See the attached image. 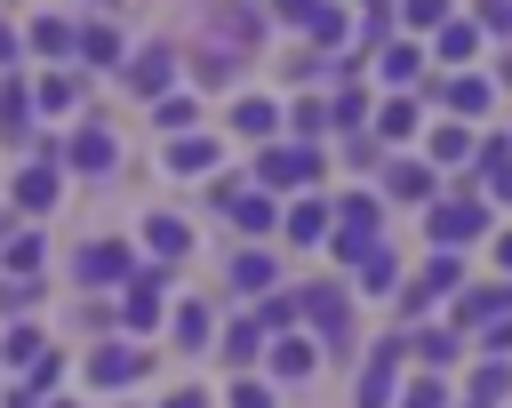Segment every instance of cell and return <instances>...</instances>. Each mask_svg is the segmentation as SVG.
<instances>
[{
	"label": "cell",
	"instance_id": "obj_1",
	"mask_svg": "<svg viewBox=\"0 0 512 408\" xmlns=\"http://www.w3.org/2000/svg\"><path fill=\"white\" fill-rule=\"evenodd\" d=\"M336 216H344V224H336V248H344V256H376V200L360 192V200H344Z\"/></svg>",
	"mask_w": 512,
	"mask_h": 408
},
{
	"label": "cell",
	"instance_id": "obj_2",
	"mask_svg": "<svg viewBox=\"0 0 512 408\" xmlns=\"http://www.w3.org/2000/svg\"><path fill=\"white\" fill-rule=\"evenodd\" d=\"M456 280H464V264H456V256H448V248H440V256H432V264H424V272H416V280H408V288H400V304H408V312H416V304H432V296H448V288H456Z\"/></svg>",
	"mask_w": 512,
	"mask_h": 408
},
{
	"label": "cell",
	"instance_id": "obj_3",
	"mask_svg": "<svg viewBox=\"0 0 512 408\" xmlns=\"http://www.w3.org/2000/svg\"><path fill=\"white\" fill-rule=\"evenodd\" d=\"M424 224H432V240H440V248H456V240H472L488 216H480V200H448V208H432Z\"/></svg>",
	"mask_w": 512,
	"mask_h": 408
},
{
	"label": "cell",
	"instance_id": "obj_4",
	"mask_svg": "<svg viewBox=\"0 0 512 408\" xmlns=\"http://www.w3.org/2000/svg\"><path fill=\"white\" fill-rule=\"evenodd\" d=\"M312 168H320V160H312L304 144H280V152H264V160H256V176H264V184H304Z\"/></svg>",
	"mask_w": 512,
	"mask_h": 408
},
{
	"label": "cell",
	"instance_id": "obj_5",
	"mask_svg": "<svg viewBox=\"0 0 512 408\" xmlns=\"http://www.w3.org/2000/svg\"><path fill=\"white\" fill-rule=\"evenodd\" d=\"M392 368H400V344H384V352L368 360V376H360V408H384V400H392Z\"/></svg>",
	"mask_w": 512,
	"mask_h": 408
},
{
	"label": "cell",
	"instance_id": "obj_6",
	"mask_svg": "<svg viewBox=\"0 0 512 408\" xmlns=\"http://www.w3.org/2000/svg\"><path fill=\"white\" fill-rule=\"evenodd\" d=\"M440 96H448V112H488V96H496V88H488L480 72H456V80H448Z\"/></svg>",
	"mask_w": 512,
	"mask_h": 408
},
{
	"label": "cell",
	"instance_id": "obj_7",
	"mask_svg": "<svg viewBox=\"0 0 512 408\" xmlns=\"http://www.w3.org/2000/svg\"><path fill=\"white\" fill-rule=\"evenodd\" d=\"M312 320H320L328 344H344V296H336V288H312Z\"/></svg>",
	"mask_w": 512,
	"mask_h": 408
},
{
	"label": "cell",
	"instance_id": "obj_8",
	"mask_svg": "<svg viewBox=\"0 0 512 408\" xmlns=\"http://www.w3.org/2000/svg\"><path fill=\"white\" fill-rule=\"evenodd\" d=\"M320 232H328V208L320 200H296L288 208V240H320Z\"/></svg>",
	"mask_w": 512,
	"mask_h": 408
},
{
	"label": "cell",
	"instance_id": "obj_9",
	"mask_svg": "<svg viewBox=\"0 0 512 408\" xmlns=\"http://www.w3.org/2000/svg\"><path fill=\"white\" fill-rule=\"evenodd\" d=\"M120 272H128L120 248H80V280H120Z\"/></svg>",
	"mask_w": 512,
	"mask_h": 408
},
{
	"label": "cell",
	"instance_id": "obj_10",
	"mask_svg": "<svg viewBox=\"0 0 512 408\" xmlns=\"http://www.w3.org/2000/svg\"><path fill=\"white\" fill-rule=\"evenodd\" d=\"M208 160H216V144H208V136H184V144L168 152V168H176V176H192V168H208Z\"/></svg>",
	"mask_w": 512,
	"mask_h": 408
},
{
	"label": "cell",
	"instance_id": "obj_11",
	"mask_svg": "<svg viewBox=\"0 0 512 408\" xmlns=\"http://www.w3.org/2000/svg\"><path fill=\"white\" fill-rule=\"evenodd\" d=\"M168 64H176L168 48H144V56H136V88H168Z\"/></svg>",
	"mask_w": 512,
	"mask_h": 408
},
{
	"label": "cell",
	"instance_id": "obj_12",
	"mask_svg": "<svg viewBox=\"0 0 512 408\" xmlns=\"http://www.w3.org/2000/svg\"><path fill=\"white\" fill-rule=\"evenodd\" d=\"M72 160H80V168H112V136H104V128H88V136L72 144Z\"/></svg>",
	"mask_w": 512,
	"mask_h": 408
},
{
	"label": "cell",
	"instance_id": "obj_13",
	"mask_svg": "<svg viewBox=\"0 0 512 408\" xmlns=\"http://www.w3.org/2000/svg\"><path fill=\"white\" fill-rule=\"evenodd\" d=\"M232 216H240L248 232H264V224H272V200H264V192H232Z\"/></svg>",
	"mask_w": 512,
	"mask_h": 408
},
{
	"label": "cell",
	"instance_id": "obj_14",
	"mask_svg": "<svg viewBox=\"0 0 512 408\" xmlns=\"http://www.w3.org/2000/svg\"><path fill=\"white\" fill-rule=\"evenodd\" d=\"M272 368H280V376H304V368H312V344L280 336V344H272Z\"/></svg>",
	"mask_w": 512,
	"mask_h": 408
},
{
	"label": "cell",
	"instance_id": "obj_15",
	"mask_svg": "<svg viewBox=\"0 0 512 408\" xmlns=\"http://www.w3.org/2000/svg\"><path fill=\"white\" fill-rule=\"evenodd\" d=\"M472 40H480L472 24H440V56H448V64H464V56H472Z\"/></svg>",
	"mask_w": 512,
	"mask_h": 408
},
{
	"label": "cell",
	"instance_id": "obj_16",
	"mask_svg": "<svg viewBox=\"0 0 512 408\" xmlns=\"http://www.w3.org/2000/svg\"><path fill=\"white\" fill-rule=\"evenodd\" d=\"M232 120H240V128H248V136H264V128H272V120H280V112H272V104H264V96H248V104H240V112H232Z\"/></svg>",
	"mask_w": 512,
	"mask_h": 408
},
{
	"label": "cell",
	"instance_id": "obj_17",
	"mask_svg": "<svg viewBox=\"0 0 512 408\" xmlns=\"http://www.w3.org/2000/svg\"><path fill=\"white\" fill-rule=\"evenodd\" d=\"M376 128H384V136H408V128H416V104H408V96H392V104H384V120H376Z\"/></svg>",
	"mask_w": 512,
	"mask_h": 408
},
{
	"label": "cell",
	"instance_id": "obj_18",
	"mask_svg": "<svg viewBox=\"0 0 512 408\" xmlns=\"http://www.w3.org/2000/svg\"><path fill=\"white\" fill-rule=\"evenodd\" d=\"M432 160H472V136H464V128H440V136H432Z\"/></svg>",
	"mask_w": 512,
	"mask_h": 408
},
{
	"label": "cell",
	"instance_id": "obj_19",
	"mask_svg": "<svg viewBox=\"0 0 512 408\" xmlns=\"http://www.w3.org/2000/svg\"><path fill=\"white\" fill-rule=\"evenodd\" d=\"M384 184H392V192H400V200H424V192H432V176H424V168H392V176H384Z\"/></svg>",
	"mask_w": 512,
	"mask_h": 408
},
{
	"label": "cell",
	"instance_id": "obj_20",
	"mask_svg": "<svg viewBox=\"0 0 512 408\" xmlns=\"http://www.w3.org/2000/svg\"><path fill=\"white\" fill-rule=\"evenodd\" d=\"M504 392H512V360H488L480 368V400H504Z\"/></svg>",
	"mask_w": 512,
	"mask_h": 408
},
{
	"label": "cell",
	"instance_id": "obj_21",
	"mask_svg": "<svg viewBox=\"0 0 512 408\" xmlns=\"http://www.w3.org/2000/svg\"><path fill=\"white\" fill-rule=\"evenodd\" d=\"M488 184L512 200V144H488Z\"/></svg>",
	"mask_w": 512,
	"mask_h": 408
},
{
	"label": "cell",
	"instance_id": "obj_22",
	"mask_svg": "<svg viewBox=\"0 0 512 408\" xmlns=\"http://www.w3.org/2000/svg\"><path fill=\"white\" fill-rule=\"evenodd\" d=\"M152 248H160V256H184V224H168V216H152Z\"/></svg>",
	"mask_w": 512,
	"mask_h": 408
},
{
	"label": "cell",
	"instance_id": "obj_23",
	"mask_svg": "<svg viewBox=\"0 0 512 408\" xmlns=\"http://www.w3.org/2000/svg\"><path fill=\"white\" fill-rule=\"evenodd\" d=\"M392 280H400V264H392V248H376V256H368V288H376V296H384V288H392Z\"/></svg>",
	"mask_w": 512,
	"mask_h": 408
},
{
	"label": "cell",
	"instance_id": "obj_24",
	"mask_svg": "<svg viewBox=\"0 0 512 408\" xmlns=\"http://www.w3.org/2000/svg\"><path fill=\"white\" fill-rule=\"evenodd\" d=\"M408 344H416V360H432V368H440V360H448V352H456V344H448V336H440V328H424V336H408Z\"/></svg>",
	"mask_w": 512,
	"mask_h": 408
},
{
	"label": "cell",
	"instance_id": "obj_25",
	"mask_svg": "<svg viewBox=\"0 0 512 408\" xmlns=\"http://www.w3.org/2000/svg\"><path fill=\"white\" fill-rule=\"evenodd\" d=\"M136 368H144L136 352H104V360H96V376H104V384H120V376H136Z\"/></svg>",
	"mask_w": 512,
	"mask_h": 408
},
{
	"label": "cell",
	"instance_id": "obj_26",
	"mask_svg": "<svg viewBox=\"0 0 512 408\" xmlns=\"http://www.w3.org/2000/svg\"><path fill=\"white\" fill-rule=\"evenodd\" d=\"M400 16H408V24H424V32H440V16H448V0H408Z\"/></svg>",
	"mask_w": 512,
	"mask_h": 408
},
{
	"label": "cell",
	"instance_id": "obj_27",
	"mask_svg": "<svg viewBox=\"0 0 512 408\" xmlns=\"http://www.w3.org/2000/svg\"><path fill=\"white\" fill-rule=\"evenodd\" d=\"M480 24H488L496 40H512V0H480Z\"/></svg>",
	"mask_w": 512,
	"mask_h": 408
},
{
	"label": "cell",
	"instance_id": "obj_28",
	"mask_svg": "<svg viewBox=\"0 0 512 408\" xmlns=\"http://www.w3.org/2000/svg\"><path fill=\"white\" fill-rule=\"evenodd\" d=\"M408 72H416V48L392 40V48H384V80H408Z\"/></svg>",
	"mask_w": 512,
	"mask_h": 408
},
{
	"label": "cell",
	"instance_id": "obj_29",
	"mask_svg": "<svg viewBox=\"0 0 512 408\" xmlns=\"http://www.w3.org/2000/svg\"><path fill=\"white\" fill-rule=\"evenodd\" d=\"M360 112H368V96H360V88H344V96H336V104H328V120H344V128H352V120H360Z\"/></svg>",
	"mask_w": 512,
	"mask_h": 408
},
{
	"label": "cell",
	"instance_id": "obj_30",
	"mask_svg": "<svg viewBox=\"0 0 512 408\" xmlns=\"http://www.w3.org/2000/svg\"><path fill=\"white\" fill-rule=\"evenodd\" d=\"M232 280H240V288H264V280H272V264H264V256H240V264H232Z\"/></svg>",
	"mask_w": 512,
	"mask_h": 408
},
{
	"label": "cell",
	"instance_id": "obj_31",
	"mask_svg": "<svg viewBox=\"0 0 512 408\" xmlns=\"http://www.w3.org/2000/svg\"><path fill=\"white\" fill-rule=\"evenodd\" d=\"M176 336H184V344H200V336H208V312H200V304H184V312H176Z\"/></svg>",
	"mask_w": 512,
	"mask_h": 408
},
{
	"label": "cell",
	"instance_id": "obj_32",
	"mask_svg": "<svg viewBox=\"0 0 512 408\" xmlns=\"http://www.w3.org/2000/svg\"><path fill=\"white\" fill-rule=\"evenodd\" d=\"M272 8H280V16H296V24H312V16L328 8V0H272Z\"/></svg>",
	"mask_w": 512,
	"mask_h": 408
},
{
	"label": "cell",
	"instance_id": "obj_33",
	"mask_svg": "<svg viewBox=\"0 0 512 408\" xmlns=\"http://www.w3.org/2000/svg\"><path fill=\"white\" fill-rule=\"evenodd\" d=\"M232 408H272V392H264V384H240V392H232Z\"/></svg>",
	"mask_w": 512,
	"mask_h": 408
},
{
	"label": "cell",
	"instance_id": "obj_34",
	"mask_svg": "<svg viewBox=\"0 0 512 408\" xmlns=\"http://www.w3.org/2000/svg\"><path fill=\"white\" fill-rule=\"evenodd\" d=\"M408 408H440V384H416V392H408Z\"/></svg>",
	"mask_w": 512,
	"mask_h": 408
},
{
	"label": "cell",
	"instance_id": "obj_35",
	"mask_svg": "<svg viewBox=\"0 0 512 408\" xmlns=\"http://www.w3.org/2000/svg\"><path fill=\"white\" fill-rule=\"evenodd\" d=\"M496 264H504V272H512V232H504V240H496Z\"/></svg>",
	"mask_w": 512,
	"mask_h": 408
},
{
	"label": "cell",
	"instance_id": "obj_36",
	"mask_svg": "<svg viewBox=\"0 0 512 408\" xmlns=\"http://www.w3.org/2000/svg\"><path fill=\"white\" fill-rule=\"evenodd\" d=\"M168 408H208V400H200V392H176V400H168Z\"/></svg>",
	"mask_w": 512,
	"mask_h": 408
},
{
	"label": "cell",
	"instance_id": "obj_37",
	"mask_svg": "<svg viewBox=\"0 0 512 408\" xmlns=\"http://www.w3.org/2000/svg\"><path fill=\"white\" fill-rule=\"evenodd\" d=\"M368 8H392V0H368Z\"/></svg>",
	"mask_w": 512,
	"mask_h": 408
},
{
	"label": "cell",
	"instance_id": "obj_38",
	"mask_svg": "<svg viewBox=\"0 0 512 408\" xmlns=\"http://www.w3.org/2000/svg\"><path fill=\"white\" fill-rule=\"evenodd\" d=\"M480 408H488V400H480Z\"/></svg>",
	"mask_w": 512,
	"mask_h": 408
}]
</instances>
